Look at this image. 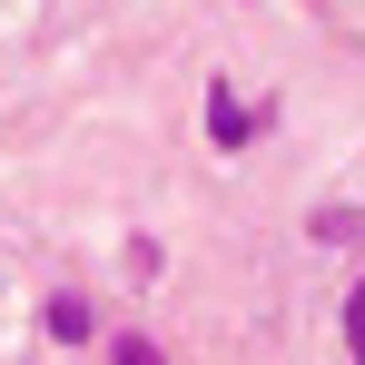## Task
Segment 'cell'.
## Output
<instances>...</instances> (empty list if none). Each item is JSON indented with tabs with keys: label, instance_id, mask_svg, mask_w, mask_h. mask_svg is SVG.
Returning a JSON list of instances; mask_svg holds the SVG:
<instances>
[{
	"label": "cell",
	"instance_id": "7a4b0ae2",
	"mask_svg": "<svg viewBox=\"0 0 365 365\" xmlns=\"http://www.w3.org/2000/svg\"><path fill=\"white\" fill-rule=\"evenodd\" d=\"M50 336L79 346V336H89V306H79V297H50Z\"/></svg>",
	"mask_w": 365,
	"mask_h": 365
},
{
	"label": "cell",
	"instance_id": "3957f363",
	"mask_svg": "<svg viewBox=\"0 0 365 365\" xmlns=\"http://www.w3.org/2000/svg\"><path fill=\"white\" fill-rule=\"evenodd\" d=\"M346 346H356V365H365V277H356V297H346Z\"/></svg>",
	"mask_w": 365,
	"mask_h": 365
},
{
	"label": "cell",
	"instance_id": "277c9868",
	"mask_svg": "<svg viewBox=\"0 0 365 365\" xmlns=\"http://www.w3.org/2000/svg\"><path fill=\"white\" fill-rule=\"evenodd\" d=\"M119 365H158V346L148 336H119Z\"/></svg>",
	"mask_w": 365,
	"mask_h": 365
},
{
	"label": "cell",
	"instance_id": "6da1fadb",
	"mask_svg": "<svg viewBox=\"0 0 365 365\" xmlns=\"http://www.w3.org/2000/svg\"><path fill=\"white\" fill-rule=\"evenodd\" d=\"M207 138H217V148H247V138H257V119H247V99L227 89V79L207 89Z\"/></svg>",
	"mask_w": 365,
	"mask_h": 365
}]
</instances>
